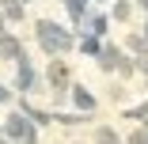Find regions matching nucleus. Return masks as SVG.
<instances>
[{
    "instance_id": "obj_2",
    "label": "nucleus",
    "mask_w": 148,
    "mask_h": 144,
    "mask_svg": "<svg viewBox=\"0 0 148 144\" xmlns=\"http://www.w3.org/2000/svg\"><path fill=\"white\" fill-rule=\"evenodd\" d=\"M4 133H8V140L12 144H38V125L27 118L23 110H15V114H8V121H4Z\"/></svg>"
},
{
    "instance_id": "obj_23",
    "label": "nucleus",
    "mask_w": 148,
    "mask_h": 144,
    "mask_svg": "<svg viewBox=\"0 0 148 144\" xmlns=\"http://www.w3.org/2000/svg\"><path fill=\"white\" fill-rule=\"evenodd\" d=\"M23 4H31V0H23Z\"/></svg>"
},
{
    "instance_id": "obj_17",
    "label": "nucleus",
    "mask_w": 148,
    "mask_h": 144,
    "mask_svg": "<svg viewBox=\"0 0 148 144\" xmlns=\"http://www.w3.org/2000/svg\"><path fill=\"white\" fill-rule=\"evenodd\" d=\"M4 102H12V91L4 87V83H0V106H4Z\"/></svg>"
},
{
    "instance_id": "obj_1",
    "label": "nucleus",
    "mask_w": 148,
    "mask_h": 144,
    "mask_svg": "<svg viewBox=\"0 0 148 144\" xmlns=\"http://www.w3.org/2000/svg\"><path fill=\"white\" fill-rule=\"evenodd\" d=\"M34 34H38V42H42V49H46L49 57H65V53L72 49V34L65 31L61 23H53V19L34 23Z\"/></svg>"
},
{
    "instance_id": "obj_11",
    "label": "nucleus",
    "mask_w": 148,
    "mask_h": 144,
    "mask_svg": "<svg viewBox=\"0 0 148 144\" xmlns=\"http://www.w3.org/2000/svg\"><path fill=\"white\" fill-rule=\"evenodd\" d=\"M106 27H110V19H106V15H91V19H87V34L103 38V34H106Z\"/></svg>"
},
{
    "instance_id": "obj_21",
    "label": "nucleus",
    "mask_w": 148,
    "mask_h": 144,
    "mask_svg": "<svg viewBox=\"0 0 148 144\" xmlns=\"http://www.w3.org/2000/svg\"><path fill=\"white\" fill-rule=\"evenodd\" d=\"M0 34H4V15H0Z\"/></svg>"
},
{
    "instance_id": "obj_12",
    "label": "nucleus",
    "mask_w": 148,
    "mask_h": 144,
    "mask_svg": "<svg viewBox=\"0 0 148 144\" xmlns=\"http://www.w3.org/2000/svg\"><path fill=\"white\" fill-rule=\"evenodd\" d=\"M80 49H84L87 57H99V49H103V42H99L95 34H84V38H80Z\"/></svg>"
},
{
    "instance_id": "obj_6",
    "label": "nucleus",
    "mask_w": 148,
    "mask_h": 144,
    "mask_svg": "<svg viewBox=\"0 0 148 144\" xmlns=\"http://www.w3.org/2000/svg\"><path fill=\"white\" fill-rule=\"evenodd\" d=\"M19 57H23V38L4 31V34H0V61H12V65H15Z\"/></svg>"
},
{
    "instance_id": "obj_18",
    "label": "nucleus",
    "mask_w": 148,
    "mask_h": 144,
    "mask_svg": "<svg viewBox=\"0 0 148 144\" xmlns=\"http://www.w3.org/2000/svg\"><path fill=\"white\" fill-rule=\"evenodd\" d=\"M133 4H137V8H144V12H148V0H133Z\"/></svg>"
},
{
    "instance_id": "obj_20",
    "label": "nucleus",
    "mask_w": 148,
    "mask_h": 144,
    "mask_svg": "<svg viewBox=\"0 0 148 144\" xmlns=\"http://www.w3.org/2000/svg\"><path fill=\"white\" fill-rule=\"evenodd\" d=\"M144 42H148V19H144Z\"/></svg>"
},
{
    "instance_id": "obj_4",
    "label": "nucleus",
    "mask_w": 148,
    "mask_h": 144,
    "mask_svg": "<svg viewBox=\"0 0 148 144\" xmlns=\"http://www.w3.org/2000/svg\"><path fill=\"white\" fill-rule=\"evenodd\" d=\"M46 80H49V91H53V102H61V95L72 87V80H69V65H65V57H49V72H46Z\"/></svg>"
},
{
    "instance_id": "obj_9",
    "label": "nucleus",
    "mask_w": 148,
    "mask_h": 144,
    "mask_svg": "<svg viewBox=\"0 0 148 144\" xmlns=\"http://www.w3.org/2000/svg\"><path fill=\"white\" fill-rule=\"evenodd\" d=\"M72 102L80 106V114H91L95 110V95L87 91V87H80V83H72Z\"/></svg>"
},
{
    "instance_id": "obj_19",
    "label": "nucleus",
    "mask_w": 148,
    "mask_h": 144,
    "mask_svg": "<svg viewBox=\"0 0 148 144\" xmlns=\"http://www.w3.org/2000/svg\"><path fill=\"white\" fill-rule=\"evenodd\" d=\"M140 121H144V133H148V114H144V118H140Z\"/></svg>"
},
{
    "instance_id": "obj_15",
    "label": "nucleus",
    "mask_w": 148,
    "mask_h": 144,
    "mask_svg": "<svg viewBox=\"0 0 148 144\" xmlns=\"http://www.w3.org/2000/svg\"><path fill=\"white\" fill-rule=\"evenodd\" d=\"M129 15H133V4H129V0H118V4H114V19H122V23H125Z\"/></svg>"
},
{
    "instance_id": "obj_5",
    "label": "nucleus",
    "mask_w": 148,
    "mask_h": 144,
    "mask_svg": "<svg viewBox=\"0 0 148 144\" xmlns=\"http://www.w3.org/2000/svg\"><path fill=\"white\" fill-rule=\"evenodd\" d=\"M15 87H19V95L38 91V68L31 65V57H27V53L15 61Z\"/></svg>"
},
{
    "instance_id": "obj_8",
    "label": "nucleus",
    "mask_w": 148,
    "mask_h": 144,
    "mask_svg": "<svg viewBox=\"0 0 148 144\" xmlns=\"http://www.w3.org/2000/svg\"><path fill=\"white\" fill-rule=\"evenodd\" d=\"M0 15H4V19H12V23H23L27 4H23V0H0Z\"/></svg>"
},
{
    "instance_id": "obj_22",
    "label": "nucleus",
    "mask_w": 148,
    "mask_h": 144,
    "mask_svg": "<svg viewBox=\"0 0 148 144\" xmlns=\"http://www.w3.org/2000/svg\"><path fill=\"white\" fill-rule=\"evenodd\" d=\"M0 144H12V140H8V136H0Z\"/></svg>"
},
{
    "instance_id": "obj_3",
    "label": "nucleus",
    "mask_w": 148,
    "mask_h": 144,
    "mask_svg": "<svg viewBox=\"0 0 148 144\" xmlns=\"http://www.w3.org/2000/svg\"><path fill=\"white\" fill-rule=\"evenodd\" d=\"M99 68H103V72H122V76H129V72H133V61L125 57L122 46H103V49H99Z\"/></svg>"
},
{
    "instance_id": "obj_7",
    "label": "nucleus",
    "mask_w": 148,
    "mask_h": 144,
    "mask_svg": "<svg viewBox=\"0 0 148 144\" xmlns=\"http://www.w3.org/2000/svg\"><path fill=\"white\" fill-rule=\"evenodd\" d=\"M19 110H23V114H27V118H31V121H34L38 129H42V125H53V114H46L42 106H34V102L27 99V95L19 99Z\"/></svg>"
},
{
    "instance_id": "obj_14",
    "label": "nucleus",
    "mask_w": 148,
    "mask_h": 144,
    "mask_svg": "<svg viewBox=\"0 0 148 144\" xmlns=\"http://www.w3.org/2000/svg\"><path fill=\"white\" fill-rule=\"evenodd\" d=\"M53 121L57 125H80V121H87L84 114H53Z\"/></svg>"
},
{
    "instance_id": "obj_24",
    "label": "nucleus",
    "mask_w": 148,
    "mask_h": 144,
    "mask_svg": "<svg viewBox=\"0 0 148 144\" xmlns=\"http://www.w3.org/2000/svg\"><path fill=\"white\" fill-rule=\"evenodd\" d=\"M61 4H65V0H61Z\"/></svg>"
},
{
    "instance_id": "obj_16",
    "label": "nucleus",
    "mask_w": 148,
    "mask_h": 144,
    "mask_svg": "<svg viewBox=\"0 0 148 144\" xmlns=\"http://www.w3.org/2000/svg\"><path fill=\"white\" fill-rule=\"evenodd\" d=\"M125 144H148V133H144V129H133V133H129V140H125Z\"/></svg>"
},
{
    "instance_id": "obj_13",
    "label": "nucleus",
    "mask_w": 148,
    "mask_h": 144,
    "mask_svg": "<svg viewBox=\"0 0 148 144\" xmlns=\"http://www.w3.org/2000/svg\"><path fill=\"white\" fill-rule=\"evenodd\" d=\"M125 46H129L137 57H140V53H148V42H144V34H129V38H125Z\"/></svg>"
},
{
    "instance_id": "obj_10",
    "label": "nucleus",
    "mask_w": 148,
    "mask_h": 144,
    "mask_svg": "<svg viewBox=\"0 0 148 144\" xmlns=\"http://www.w3.org/2000/svg\"><path fill=\"white\" fill-rule=\"evenodd\" d=\"M95 144H125V140H122V133L114 125H99L95 129Z\"/></svg>"
}]
</instances>
